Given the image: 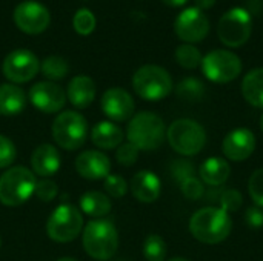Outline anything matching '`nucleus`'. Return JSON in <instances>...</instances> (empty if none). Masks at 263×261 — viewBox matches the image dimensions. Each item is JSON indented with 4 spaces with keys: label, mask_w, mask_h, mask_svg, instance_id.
<instances>
[{
    "label": "nucleus",
    "mask_w": 263,
    "mask_h": 261,
    "mask_svg": "<svg viewBox=\"0 0 263 261\" xmlns=\"http://www.w3.org/2000/svg\"><path fill=\"white\" fill-rule=\"evenodd\" d=\"M253 31V20L248 9L234 6L227 11L217 25V34L223 45L230 48L243 46Z\"/></svg>",
    "instance_id": "obj_9"
},
{
    "label": "nucleus",
    "mask_w": 263,
    "mask_h": 261,
    "mask_svg": "<svg viewBox=\"0 0 263 261\" xmlns=\"http://www.w3.org/2000/svg\"><path fill=\"white\" fill-rule=\"evenodd\" d=\"M40 69H42V72H43V75L46 78H49L51 82H55V80H62L68 74L69 66H68V62L63 57L49 55L42 62Z\"/></svg>",
    "instance_id": "obj_26"
},
{
    "label": "nucleus",
    "mask_w": 263,
    "mask_h": 261,
    "mask_svg": "<svg viewBox=\"0 0 263 261\" xmlns=\"http://www.w3.org/2000/svg\"><path fill=\"white\" fill-rule=\"evenodd\" d=\"M82 245L85 252L99 261L111 260L119 248V234L112 222L92 220L82 231Z\"/></svg>",
    "instance_id": "obj_2"
},
{
    "label": "nucleus",
    "mask_w": 263,
    "mask_h": 261,
    "mask_svg": "<svg viewBox=\"0 0 263 261\" xmlns=\"http://www.w3.org/2000/svg\"><path fill=\"white\" fill-rule=\"evenodd\" d=\"M62 165L60 152L55 146L49 143H43L37 146L31 155V168L34 175L49 178L51 175L57 174Z\"/></svg>",
    "instance_id": "obj_18"
},
{
    "label": "nucleus",
    "mask_w": 263,
    "mask_h": 261,
    "mask_svg": "<svg viewBox=\"0 0 263 261\" xmlns=\"http://www.w3.org/2000/svg\"><path fill=\"white\" fill-rule=\"evenodd\" d=\"M17 157V149L12 140L0 134V169L9 168Z\"/></svg>",
    "instance_id": "obj_34"
},
{
    "label": "nucleus",
    "mask_w": 263,
    "mask_h": 261,
    "mask_svg": "<svg viewBox=\"0 0 263 261\" xmlns=\"http://www.w3.org/2000/svg\"><path fill=\"white\" fill-rule=\"evenodd\" d=\"M168 261H190V260H186V258H183V257H174V258H171V260H168Z\"/></svg>",
    "instance_id": "obj_42"
},
{
    "label": "nucleus",
    "mask_w": 263,
    "mask_h": 261,
    "mask_svg": "<svg viewBox=\"0 0 263 261\" xmlns=\"http://www.w3.org/2000/svg\"><path fill=\"white\" fill-rule=\"evenodd\" d=\"M136 94L148 102H159L173 91V78L166 69L157 65H145L133 75Z\"/></svg>",
    "instance_id": "obj_5"
},
{
    "label": "nucleus",
    "mask_w": 263,
    "mask_h": 261,
    "mask_svg": "<svg viewBox=\"0 0 263 261\" xmlns=\"http://www.w3.org/2000/svg\"><path fill=\"white\" fill-rule=\"evenodd\" d=\"M171 174L177 182H185L190 177H194V165L188 160H174L171 165Z\"/></svg>",
    "instance_id": "obj_38"
},
{
    "label": "nucleus",
    "mask_w": 263,
    "mask_h": 261,
    "mask_svg": "<svg viewBox=\"0 0 263 261\" xmlns=\"http://www.w3.org/2000/svg\"><path fill=\"white\" fill-rule=\"evenodd\" d=\"M111 208H112V203L109 197L99 191H89L80 197V209L83 211V214L89 217L102 218L111 212Z\"/></svg>",
    "instance_id": "obj_24"
},
{
    "label": "nucleus",
    "mask_w": 263,
    "mask_h": 261,
    "mask_svg": "<svg viewBox=\"0 0 263 261\" xmlns=\"http://www.w3.org/2000/svg\"><path fill=\"white\" fill-rule=\"evenodd\" d=\"M91 140L100 149H116L123 143V131L112 122H99L91 131Z\"/></svg>",
    "instance_id": "obj_22"
},
{
    "label": "nucleus",
    "mask_w": 263,
    "mask_h": 261,
    "mask_svg": "<svg viewBox=\"0 0 263 261\" xmlns=\"http://www.w3.org/2000/svg\"><path fill=\"white\" fill-rule=\"evenodd\" d=\"M29 102L43 114H55L66 103V94L54 82H39L29 89Z\"/></svg>",
    "instance_id": "obj_14"
},
{
    "label": "nucleus",
    "mask_w": 263,
    "mask_h": 261,
    "mask_svg": "<svg viewBox=\"0 0 263 261\" xmlns=\"http://www.w3.org/2000/svg\"><path fill=\"white\" fill-rule=\"evenodd\" d=\"M220 208L225 211V212H236L239 211V208L242 206V194L236 189H228V191H223L220 194Z\"/></svg>",
    "instance_id": "obj_37"
},
{
    "label": "nucleus",
    "mask_w": 263,
    "mask_h": 261,
    "mask_svg": "<svg viewBox=\"0 0 263 261\" xmlns=\"http://www.w3.org/2000/svg\"><path fill=\"white\" fill-rule=\"evenodd\" d=\"M52 138L65 151H74L83 146L88 137L86 118L74 111L60 112L52 122Z\"/></svg>",
    "instance_id": "obj_7"
},
{
    "label": "nucleus",
    "mask_w": 263,
    "mask_h": 261,
    "mask_svg": "<svg viewBox=\"0 0 263 261\" xmlns=\"http://www.w3.org/2000/svg\"><path fill=\"white\" fill-rule=\"evenodd\" d=\"M83 231V215L72 205L57 206L46 222V234L55 243H69Z\"/></svg>",
    "instance_id": "obj_8"
},
{
    "label": "nucleus",
    "mask_w": 263,
    "mask_h": 261,
    "mask_svg": "<svg viewBox=\"0 0 263 261\" xmlns=\"http://www.w3.org/2000/svg\"><path fill=\"white\" fill-rule=\"evenodd\" d=\"M14 22L20 31L26 34L43 32L51 22L49 11L39 2H22L14 9Z\"/></svg>",
    "instance_id": "obj_13"
},
{
    "label": "nucleus",
    "mask_w": 263,
    "mask_h": 261,
    "mask_svg": "<svg viewBox=\"0 0 263 261\" xmlns=\"http://www.w3.org/2000/svg\"><path fill=\"white\" fill-rule=\"evenodd\" d=\"M26 106V95L22 88L14 83L0 85V115H18Z\"/></svg>",
    "instance_id": "obj_23"
},
{
    "label": "nucleus",
    "mask_w": 263,
    "mask_h": 261,
    "mask_svg": "<svg viewBox=\"0 0 263 261\" xmlns=\"http://www.w3.org/2000/svg\"><path fill=\"white\" fill-rule=\"evenodd\" d=\"M242 94L250 105L263 108V68H256L243 77Z\"/></svg>",
    "instance_id": "obj_25"
},
{
    "label": "nucleus",
    "mask_w": 263,
    "mask_h": 261,
    "mask_svg": "<svg viewBox=\"0 0 263 261\" xmlns=\"http://www.w3.org/2000/svg\"><path fill=\"white\" fill-rule=\"evenodd\" d=\"M233 222L222 208L208 206L199 209L190 220V231L196 240L205 245H217L231 234Z\"/></svg>",
    "instance_id": "obj_1"
},
{
    "label": "nucleus",
    "mask_w": 263,
    "mask_h": 261,
    "mask_svg": "<svg viewBox=\"0 0 263 261\" xmlns=\"http://www.w3.org/2000/svg\"><path fill=\"white\" fill-rule=\"evenodd\" d=\"M248 192L253 202L263 209V168L251 174L248 180Z\"/></svg>",
    "instance_id": "obj_33"
},
{
    "label": "nucleus",
    "mask_w": 263,
    "mask_h": 261,
    "mask_svg": "<svg viewBox=\"0 0 263 261\" xmlns=\"http://www.w3.org/2000/svg\"><path fill=\"white\" fill-rule=\"evenodd\" d=\"M245 222L250 228L253 229H259L263 226V209L256 206V208H248L247 214H245Z\"/></svg>",
    "instance_id": "obj_39"
},
{
    "label": "nucleus",
    "mask_w": 263,
    "mask_h": 261,
    "mask_svg": "<svg viewBox=\"0 0 263 261\" xmlns=\"http://www.w3.org/2000/svg\"><path fill=\"white\" fill-rule=\"evenodd\" d=\"M162 2L171 8H179V6H183L188 0H162Z\"/></svg>",
    "instance_id": "obj_41"
},
{
    "label": "nucleus",
    "mask_w": 263,
    "mask_h": 261,
    "mask_svg": "<svg viewBox=\"0 0 263 261\" xmlns=\"http://www.w3.org/2000/svg\"><path fill=\"white\" fill-rule=\"evenodd\" d=\"M116 158L122 166H133L139 158V149L133 143H122L116 151Z\"/></svg>",
    "instance_id": "obj_36"
},
{
    "label": "nucleus",
    "mask_w": 263,
    "mask_h": 261,
    "mask_svg": "<svg viewBox=\"0 0 263 261\" xmlns=\"http://www.w3.org/2000/svg\"><path fill=\"white\" fill-rule=\"evenodd\" d=\"M176 92L180 98L186 102H197L205 94V85L196 77H186L179 83Z\"/></svg>",
    "instance_id": "obj_27"
},
{
    "label": "nucleus",
    "mask_w": 263,
    "mask_h": 261,
    "mask_svg": "<svg viewBox=\"0 0 263 261\" xmlns=\"http://www.w3.org/2000/svg\"><path fill=\"white\" fill-rule=\"evenodd\" d=\"M203 75L214 83H230L242 72V60L231 51L216 49L202 58Z\"/></svg>",
    "instance_id": "obj_10"
},
{
    "label": "nucleus",
    "mask_w": 263,
    "mask_h": 261,
    "mask_svg": "<svg viewBox=\"0 0 263 261\" xmlns=\"http://www.w3.org/2000/svg\"><path fill=\"white\" fill-rule=\"evenodd\" d=\"M166 138L171 148L185 157L199 154L206 143L205 129L200 123L191 118H180L173 122L166 131Z\"/></svg>",
    "instance_id": "obj_6"
},
{
    "label": "nucleus",
    "mask_w": 263,
    "mask_h": 261,
    "mask_svg": "<svg viewBox=\"0 0 263 261\" xmlns=\"http://www.w3.org/2000/svg\"><path fill=\"white\" fill-rule=\"evenodd\" d=\"M131 192L142 203H154L162 192L160 178L153 171H139L131 180Z\"/></svg>",
    "instance_id": "obj_19"
},
{
    "label": "nucleus",
    "mask_w": 263,
    "mask_h": 261,
    "mask_svg": "<svg viewBox=\"0 0 263 261\" xmlns=\"http://www.w3.org/2000/svg\"><path fill=\"white\" fill-rule=\"evenodd\" d=\"M194 3H196V8H199L200 11H205L214 6L216 0H194Z\"/></svg>",
    "instance_id": "obj_40"
},
{
    "label": "nucleus",
    "mask_w": 263,
    "mask_h": 261,
    "mask_svg": "<svg viewBox=\"0 0 263 261\" xmlns=\"http://www.w3.org/2000/svg\"><path fill=\"white\" fill-rule=\"evenodd\" d=\"M231 168L225 158L220 157H208L199 168V175L203 183L211 188L222 186L230 177Z\"/></svg>",
    "instance_id": "obj_21"
},
{
    "label": "nucleus",
    "mask_w": 263,
    "mask_h": 261,
    "mask_svg": "<svg viewBox=\"0 0 263 261\" xmlns=\"http://www.w3.org/2000/svg\"><path fill=\"white\" fill-rule=\"evenodd\" d=\"M166 243L160 235L151 234L143 243V255L148 261H165L166 258Z\"/></svg>",
    "instance_id": "obj_29"
},
{
    "label": "nucleus",
    "mask_w": 263,
    "mask_h": 261,
    "mask_svg": "<svg viewBox=\"0 0 263 261\" xmlns=\"http://www.w3.org/2000/svg\"><path fill=\"white\" fill-rule=\"evenodd\" d=\"M72 26L80 35H89L96 29V17L89 9H79L72 18Z\"/></svg>",
    "instance_id": "obj_30"
},
{
    "label": "nucleus",
    "mask_w": 263,
    "mask_h": 261,
    "mask_svg": "<svg viewBox=\"0 0 263 261\" xmlns=\"http://www.w3.org/2000/svg\"><path fill=\"white\" fill-rule=\"evenodd\" d=\"M66 97L72 106L85 109L96 98V83L88 75H77L69 82Z\"/></svg>",
    "instance_id": "obj_20"
},
{
    "label": "nucleus",
    "mask_w": 263,
    "mask_h": 261,
    "mask_svg": "<svg viewBox=\"0 0 263 261\" xmlns=\"http://www.w3.org/2000/svg\"><path fill=\"white\" fill-rule=\"evenodd\" d=\"M35 175L25 166H12L0 175V203L9 208L26 203L35 191Z\"/></svg>",
    "instance_id": "obj_4"
},
{
    "label": "nucleus",
    "mask_w": 263,
    "mask_h": 261,
    "mask_svg": "<svg viewBox=\"0 0 263 261\" xmlns=\"http://www.w3.org/2000/svg\"><path fill=\"white\" fill-rule=\"evenodd\" d=\"M180 189H182V194L188 200H200L205 194V188H203L202 180H199L196 177H190L185 182H182Z\"/></svg>",
    "instance_id": "obj_35"
},
{
    "label": "nucleus",
    "mask_w": 263,
    "mask_h": 261,
    "mask_svg": "<svg viewBox=\"0 0 263 261\" xmlns=\"http://www.w3.org/2000/svg\"><path fill=\"white\" fill-rule=\"evenodd\" d=\"M174 31L177 37L185 43H197L208 35L210 20L205 15V12L200 11L199 8H186L177 15Z\"/></svg>",
    "instance_id": "obj_12"
},
{
    "label": "nucleus",
    "mask_w": 263,
    "mask_h": 261,
    "mask_svg": "<svg viewBox=\"0 0 263 261\" xmlns=\"http://www.w3.org/2000/svg\"><path fill=\"white\" fill-rule=\"evenodd\" d=\"M223 154L231 162H245L256 149V135L247 128L231 131L222 143Z\"/></svg>",
    "instance_id": "obj_16"
},
{
    "label": "nucleus",
    "mask_w": 263,
    "mask_h": 261,
    "mask_svg": "<svg viewBox=\"0 0 263 261\" xmlns=\"http://www.w3.org/2000/svg\"><path fill=\"white\" fill-rule=\"evenodd\" d=\"M260 129H262V132H263V114H262V117H260Z\"/></svg>",
    "instance_id": "obj_44"
},
{
    "label": "nucleus",
    "mask_w": 263,
    "mask_h": 261,
    "mask_svg": "<svg viewBox=\"0 0 263 261\" xmlns=\"http://www.w3.org/2000/svg\"><path fill=\"white\" fill-rule=\"evenodd\" d=\"M126 138L139 151H156L166 138V128L163 120L149 111L133 115L126 128Z\"/></svg>",
    "instance_id": "obj_3"
},
{
    "label": "nucleus",
    "mask_w": 263,
    "mask_h": 261,
    "mask_svg": "<svg viewBox=\"0 0 263 261\" xmlns=\"http://www.w3.org/2000/svg\"><path fill=\"white\" fill-rule=\"evenodd\" d=\"M57 261H77V260H74V258H71V257H62V258H59Z\"/></svg>",
    "instance_id": "obj_43"
},
{
    "label": "nucleus",
    "mask_w": 263,
    "mask_h": 261,
    "mask_svg": "<svg viewBox=\"0 0 263 261\" xmlns=\"http://www.w3.org/2000/svg\"><path fill=\"white\" fill-rule=\"evenodd\" d=\"M2 71L11 83H26L40 71V62L31 51L15 49L5 57Z\"/></svg>",
    "instance_id": "obj_11"
},
{
    "label": "nucleus",
    "mask_w": 263,
    "mask_h": 261,
    "mask_svg": "<svg viewBox=\"0 0 263 261\" xmlns=\"http://www.w3.org/2000/svg\"><path fill=\"white\" fill-rule=\"evenodd\" d=\"M76 171L82 178L102 180L111 174V162L100 151H83L76 158Z\"/></svg>",
    "instance_id": "obj_17"
},
{
    "label": "nucleus",
    "mask_w": 263,
    "mask_h": 261,
    "mask_svg": "<svg viewBox=\"0 0 263 261\" xmlns=\"http://www.w3.org/2000/svg\"><path fill=\"white\" fill-rule=\"evenodd\" d=\"M202 58L203 57H202L200 51L191 43L180 45L176 49V60L185 69H196L197 66H200Z\"/></svg>",
    "instance_id": "obj_28"
},
{
    "label": "nucleus",
    "mask_w": 263,
    "mask_h": 261,
    "mask_svg": "<svg viewBox=\"0 0 263 261\" xmlns=\"http://www.w3.org/2000/svg\"><path fill=\"white\" fill-rule=\"evenodd\" d=\"M0 246H2V240H0Z\"/></svg>",
    "instance_id": "obj_45"
},
{
    "label": "nucleus",
    "mask_w": 263,
    "mask_h": 261,
    "mask_svg": "<svg viewBox=\"0 0 263 261\" xmlns=\"http://www.w3.org/2000/svg\"><path fill=\"white\" fill-rule=\"evenodd\" d=\"M103 114L112 122H126L134 115V100L131 94L122 88L108 89L100 100Z\"/></svg>",
    "instance_id": "obj_15"
},
{
    "label": "nucleus",
    "mask_w": 263,
    "mask_h": 261,
    "mask_svg": "<svg viewBox=\"0 0 263 261\" xmlns=\"http://www.w3.org/2000/svg\"><path fill=\"white\" fill-rule=\"evenodd\" d=\"M59 194V188H57V183L54 180H49V178H42L35 183V191H34V195L40 200V202H52Z\"/></svg>",
    "instance_id": "obj_32"
},
{
    "label": "nucleus",
    "mask_w": 263,
    "mask_h": 261,
    "mask_svg": "<svg viewBox=\"0 0 263 261\" xmlns=\"http://www.w3.org/2000/svg\"><path fill=\"white\" fill-rule=\"evenodd\" d=\"M105 191L109 197L112 198H122L123 195H126L128 192V183L123 177L120 175H112L109 174L105 178Z\"/></svg>",
    "instance_id": "obj_31"
}]
</instances>
